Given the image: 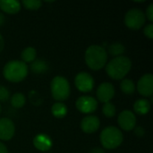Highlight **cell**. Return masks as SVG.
I'll return each mask as SVG.
<instances>
[{"label": "cell", "instance_id": "19", "mask_svg": "<svg viewBox=\"0 0 153 153\" xmlns=\"http://www.w3.org/2000/svg\"><path fill=\"white\" fill-rule=\"evenodd\" d=\"M37 56V51L32 47H28L24 48L21 53V58L23 63H32Z\"/></svg>", "mask_w": 153, "mask_h": 153}, {"label": "cell", "instance_id": "30", "mask_svg": "<svg viewBox=\"0 0 153 153\" xmlns=\"http://www.w3.org/2000/svg\"><path fill=\"white\" fill-rule=\"evenodd\" d=\"M0 153H8V150L6 146L1 142H0Z\"/></svg>", "mask_w": 153, "mask_h": 153}, {"label": "cell", "instance_id": "27", "mask_svg": "<svg viewBox=\"0 0 153 153\" xmlns=\"http://www.w3.org/2000/svg\"><path fill=\"white\" fill-rule=\"evenodd\" d=\"M143 33L144 35L150 39H153V24L152 23H150L148 25H146L143 29Z\"/></svg>", "mask_w": 153, "mask_h": 153}, {"label": "cell", "instance_id": "5", "mask_svg": "<svg viewBox=\"0 0 153 153\" xmlns=\"http://www.w3.org/2000/svg\"><path fill=\"white\" fill-rule=\"evenodd\" d=\"M50 91L52 98L56 102H62L66 100L71 93L70 83L64 76H55L50 82Z\"/></svg>", "mask_w": 153, "mask_h": 153}, {"label": "cell", "instance_id": "23", "mask_svg": "<svg viewBox=\"0 0 153 153\" xmlns=\"http://www.w3.org/2000/svg\"><path fill=\"white\" fill-rule=\"evenodd\" d=\"M25 9L30 10V11H35L38 10L41 7L42 2L39 0H23L22 1V4Z\"/></svg>", "mask_w": 153, "mask_h": 153}, {"label": "cell", "instance_id": "15", "mask_svg": "<svg viewBox=\"0 0 153 153\" xmlns=\"http://www.w3.org/2000/svg\"><path fill=\"white\" fill-rule=\"evenodd\" d=\"M22 4L17 0H0V9L8 14H15L21 10Z\"/></svg>", "mask_w": 153, "mask_h": 153}, {"label": "cell", "instance_id": "18", "mask_svg": "<svg viewBox=\"0 0 153 153\" xmlns=\"http://www.w3.org/2000/svg\"><path fill=\"white\" fill-rule=\"evenodd\" d=\"M67 107L63 102H56L51 107V113L56 118H63L67 114Z\"/></svg>", "mask_w": 153, "mask_h": 153}, {"label": "cell", "instance_id": "2", "mask_svg": "<svg viewBox=\"0 0 153 153\" xmlns=\"http://www.w3.org/2000/svg\"><path fill=\"white\" fill-rule=\"evenodd\" d=\"M84 59L89 68L98 71L102 69L107 65L108 53L104 47L99 45H91L86 49Z\"/></svg>", "mask_w": 153, "mask_h": 153}, {"label": "cell", "instance_id": "3", "mask_svg": "<svg viewBox=\"0 0 153 153\" xmlns=\"http://www.w3.org/2000/svg\"><path fill=\"white\" fill-rule=\"evenodd\" d=\"M28 65L21 60H11L3 68V75L11 82H22L28 75Z\"/></svg>", "mask_w": 153, "mask_h": 153}, {"label": "cell", "instance_id": "17", "mask_svg": "<svg viewBox=\"0 0 153 153\" xmlns=\"http://www.w3.org/2000/svg\"><path fill=\"white\" fill-rule=\"evenodd\" d=\"M30 70L35 74H42L48 70V64L42 59H35L30 64Z\"/></svg>", "mask_w": 153, "mask_h": 153}, {"label": "cell", "instance_id": "11", "mask_svg": "<svg viewBox=\"0 0 153 153\" xmlns=\"http://www.w3.org/2000/svg\"><path fill=\"white\" fill-rule=\"evenodd\" d=\"M115 87L110 82H102L97 89V99L100 102L107 103L110 102V100L115 96Z\"/></svg>", "mask_w": 153, "mask_h": 153}, {"label": "cell", "instance_id": "10", "mask_svg": "<svg viewBox=\"0 0 153 153\" xmlns=\"http://www.w3.org/2000/svg\"><path fill=\"white\" fill-rule=\"evenodd\" d=\"M118 125L124 131L129 132L134 130L136 126V117L130 110H124L118 115Z\"/></svg>", "mask_w": 153, "mask_h": 153}, {"label": "cell", "instance_id": "31", "mask_svg": "<svg viewBox=\"0 0 153 153\" xmlns=\"http://www.w3.org/2000/svg\"><path fill=\"white\" fill-rule=\"evenodd\" d=\"M4 48V38H3L2 34L0 33V52L3 51Z\"/></svg>", "mask_w": 153, "mask_h": 153}, {"label": "cell", "instance_id": "16", "mask_svg": "<svg viewBox=\"0 0 153 153\" xmlns=\"http://www.w3.org/2000/svg\"><path fill=\"white\" fill-rule=\"evenodd\" d=\"M151 110V102L146 99L137 100L134 104V111L139 116L147 115Z\"/></svg>", "mask_w": 153, "mask_h": 153}, {"label": "cell", "instance_id": "13", "mask_svg": "<svg viewBox=\"0 0 153 153\" xmlns=\"http://www.w3.org/2000/svg\"><path fill=\"white\" fill-rule=\"evenodd\" d=\"M100 126V121L96 116H86L81 121V129L85 134H93L99 130Z\"/></svg>", "mask_w": 153, "mask_h": 153}, {"label": "cell", "instance_id": "12", "mask_svg": "<svg viewBox=\"0 0 153 153\" xmlns=\"http://www.w3.org/2000/svg\"><path fill=\"white\" fill-rule=\"evenodd\" d=\"M15 133V126L13 122L7 117L0 118V140L9 141Z\"/></svg>", "mask_w": 153, "mask_h": 153}, {"label": "cell", "instance_id": "1", "mask_svg": "<svg viewBox=\"0 0 153 153\" xmlns=\"http://www.w3.org/2000/svg\"><path fill=\"white\" fill-rule=\"evenodd\" d=\"M132 61L129 57L120 56L114 57L106 65V72L113 80H122L130 72Z\"/></svg>", "mask_w": 153, "mask_h": 153}, {"label": "cell", "instance_id": "33", "mask_svg": "<svg viewBox=\"0 0 153 153\" xmlns=\"http://www.w3.org/2000/svg\"><path fill=\"white\" fill-rule=\"evenodd\" d=\"M91 153H104V151L100 148H94L93 150H91Z\"/></svg>", "mask_w": 153, "mask_h": 153}, {"label": "cell", "instance_id": "9", "mask_svg": "<svg viewBox=\"0 0 153 153\" xmlns=\"http://www.w3.org/2000/svg\"><path fill=\"white\" fill-rule=\"evenodd\" d=\"M138 92L143 97H152L153 93V75L152 74H146L143 75L135 86Z\"/></svg>", "mask_w": 153, "mask_h": 153}, {"label": "cell", "instance_id": "26", "mask_svg": "<svg viewBox=\"0 0 153 153\" xmlns=\"http://www.w3.org/2000/svg\"><path fill=\"white\" fill-rule=\"evenodd\" d=\"M10 98V91L9 90L3 86V85H0V101L1 102H5L9 100Z\"/></svg>", "mask_w": 153, "mask_h": 153}, {"label": "cell", "instance_id": "21", "mask_svg": "<svg viewBox=\"0 0 153 153\" xmlns=\"http://www.w3.org/2000/svg\"><path fill=\"white\" fill-rule=\"evenodd\" d=\"M120 88L126 95H133L135 91V84L130 79H123L120 83Z\"/></svg>", "mask_w": 153, "mask_h": 153}, {"label": "cell", "instance_id": "8", "mask_svg": "<svg viewBox=\"0 0 153 153\" xmlns=\"http://www.w3.org/2000/svg\"><path fill=\"white\" fill-rule=\"evenodd\" d=\"M76 108L83 114H91L98 108V101L91 96H81L75 102Z\"/></svg>", "mask_w": 153, "mask_h": 153}, {"label": "cell", "instance_id": "32", "mask_svg": "<svg viewBox=\"0 0 153 153\" xmlns=\"http://www.w3.org/2000/svg\"><path fill=\"white\" fill-rule=\"evenodd\" d=\"M5 22V16L3 13H0V27H2Z\"/></svg>", "mask_w": 153, "mask_h": 153}, {"label": "cell", "instance_id": "7", "mask_svg": "<svg viewBox=\"0 0 153 153\" xmlns=\"http://www.w3.org/2000/svg\"><path fill=\"white\" fill-rule=\"evenodd\" d=\"M74 84L77 90L81 92H90L94 88V79L90 74L81 72L76 74L74 78Z\"/></svg>", "mask_w": 153, "mask_h": 153}, {"label": "cell", "instance_id": "29", "mask_svg": "<svg viewBox=\"0 0 153 153\" xmlns=\"http://www.w3.org/2000/svg\"><path fill=\"white\" fill-rule=\"evenodd\" d=\"M134 134L137 136V137H143L145 134V131H144V128L143 126H135L134 128Z\"/></svg>", "mask_w": 153, "mask_h": 153}, {"label": "cell", "instance_id": "14", "mask_svg": "<svg viewBox=\"0 0 153 153\" xmlns=\"http://www.w3.org/2000/svg\"><path fill=\"white\" fill-rule=\"evenodd\" d=\"M34 147L40 152H48L53 145L52 139L46 134H39L33 139Z\"/></svg>", "mask_w": 153, "mask_h": 153}, {"label": "cell", "instance_id": "20", "mask_svg": "<svg viewBox=\"0 0 153 153\" xmlns=\"http://www.w3.org/2000/svg\"><path fill=\"white\" fill-rule=\"evenodd\" d=\"M125 51H126V48L121 42H113L108 46L107 53L117 57L122 56L125 53Z\"/></svg>", "mask_w": 153, "mask_h": 153}, {"label": "cell", "instance_id": "4", "mask_svg": "<svg viewBox=\"0 0 153 153\" xmlns=\"http://www.w3.org/2000/svg\"><path fill=\"white\" fill-rule=\"evenodd\" d=\"M100 143L107 150H114L121 145L124 136L120 129L116 126H107L104 128L100 136Z\"/></svg>", "mask_w": 153, "mask_h": 153}, {"label": "cell", "instance_id": "22", "mask_svg": "<svg viewBox=\"0 0 153 153\" xmlns=\"http://www.w3.org/2000/svg\"><path fill=\"white\" fill-rule=\"evenodd\" d=\"M10 102L14 108H22L25 105L26 99L22 92H16L11 97Z\"/></svg>", "mask_w": 153, "mask_h": 153}, {"label": "cell", "instance_id": "24", "mask_svg": "<svg viewBox=\"0 0 153 153\" xmlns=\"http://www.w3.org/2000/svg\"><path fill=\"white\" fill-rule=\"evenodd\" d=\"M102 112L105 117L110 118V117H115V115L117 113V109H116V107L114 104H112L111 102H107V103H104V105H103Z\"/></svg>", "mask_w": 153, "mask_h": 153}, {"label": "cell", "instance_id": "28", "mask_svg": "<svg viewBox=\"0 0 153 153\" xmlns=\"http://www.w3.org/2000/svg\"><path fill=\"white\" fill-rule=\"evenodd\" d=\"M145 17H146L150 22H152L153 21V4H151L147 7Z\"/></svg>", "mask_w": 153, "mask_h": 153}, {"label": "cell", "instance_id": "34", "mask_svg": "<svg viewBox=\"0 0 153 153\" xmlns=\"http://www.w3.org/2000/svg\"><path fill=\"white\" fill-rule=\"evenodd\" d=\"M0 112H1V105H0Z\"/></svg>", "mask_w": 153, "mask_h": 153}, {"label": "cell", "instance_id": "25", "mask_svg": "<svg viewBox=\"0 0 153 153\" xmlns=\"http://www.w3.org/2000/svg\"><path fill=\"white\" fill-rule=\"evenodd\" d=\"M30 103H32L35 106H39L42 103V98L40 97V95L36 92L35 91H32L30 92Z\"/></svg>", "mask_w": 153, "mask_h": 153}, {"label": "cell", "instance_id": "6", "mask_svg": "<svg viewBox=\"0 0 153 153\" xmlns=\"http://www.w3.org/2000/svg\"><path fill=\"white\" fill-rule=\"evenodd\" d=\"M145 14L144 13L138 8L130 9L125 15V24L126 26L133 30H140L143 27L145 23Z\"/></svg>", "mask_w": 153, "mask_h": 153}]
</instances>
